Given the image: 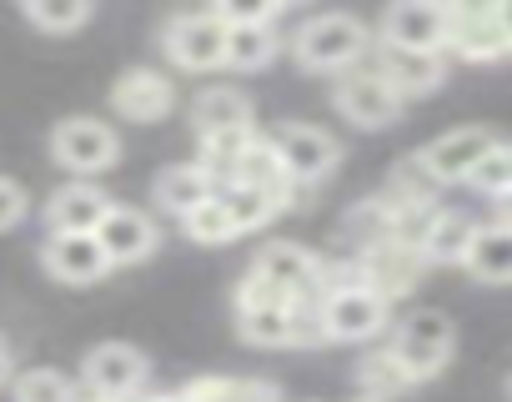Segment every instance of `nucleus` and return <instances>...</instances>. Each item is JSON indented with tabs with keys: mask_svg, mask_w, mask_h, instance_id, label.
Here are the masks:
<instances>
[{
	"mask_svg": "<svg viewBox=\"0 0 512 402\" xmlns=\"http://www.w3.org/2000/svg\"><path fill=\"white\" fill-rule=\"evenodd\" d=\"M492 21H497V31H502V41L512 46V0H502V6H492Z\"/></svg>",
	"mask_w": 512,
	"mask_h": 402,
	"instance_id": "34",
	"label": "nucleus"
},
{
	"mask_svg": "<svg viewBox=\"0 0 512 402\" xmlns=\"http://www.w3.org/2000/svg\"><path fill=\"white\" fill-rule=\"evenodd\" d=\"M11 397L16 402H81L76 397V382L56 367H31L11 382Z\"/></svg>",
	"mask_w": 512,
	"mask_h": 402,
	"instance_id": "30",
	"label": "nucleus"
},
{
	"mask_svg": "<svg viewBox=\"0 0 512 402\" xmlns=\"http://www.w3.org/2000/svg\"><path fill=\"white\" fill-rule=\"evenodd\" d=\"M507 166H512V141H507Z\"/></svg>",
	"mask_w": 512,
	"mask_h": 402,
	"instance_id": "37",
	"label": "nucleus"
},
{
	"mask_svg": "<svg viewBox=\"0 0 512 402\" xmlns=\"http://www.w3.org/2000/svg\"><path fill=\"white\" fill-rule=\"evenodd\" d=\"M136 402H141V397H136Z\"/></svg>",
	"mask_w": 512,
	"mask_h": 402,
	"instance_id": "39",
	"label": "nucleus"
},
{
	"mask_svg": "<svg viewBox=\"0 0 512 402\" xmlns=\"http://www.w3.org/2000/svg\"><path fill=\"white\" fill-rule=\"evenodd\" d=\"M467 186H477V191H482V196H492V201L512 191V166H507V141H497V146H492V151H487V156H482V161L472 166V176H467Z\"/></svg>",
	"mask_w": 512,
	"mask_h": 402,
	"instance_id": "31",
	"label": "nucleus"
},
{
	"mask_svg": "<svg viewBox=\"0 0 512 402\" xmlns=\"http://www.w3.org/2000/svg\"><path fill=\"white\" fill-rule=\"evenodd\" d=\"M292 307H246V312H236V337L246 347H292Z\"/></svg>",
	"mask_w": 512,
	"mask_h": 402,
	"instance_id": "26",
	"label": "nucleus"
},
{
	"mask_svg": "<svg viewBox=\"0 0 512 402\" xmlns=\"http://www.w3.org/2000/svg\"><path fill=\"white\" fill-rule=\"evenodd\" d=\"M181 232H186V242H196V247H226V242H236V227H231V217H226V207H221V196H206L196 212H186V217H181Z\"/></svg>",
	"mask_w": 512,
	"mask_h": 402,
	"instance_id": "29",
	"label": "nucleus"
},
{
	"mask_svg": "<svg viewBox=\"0 0 512 402\" xmlns=\"http://www.w3.org/2000/svg\"><path fill=\"white\" fill-rule=\"evenodd\" d=\"M352 257H357V267H362V282H367L377 297H387V302L407 297V292L422 282V272H427L422 252H417V247H402V242H377V247L352 252Z\"/></svg>",
	"mask_w": 512,
	"mask_h": 402,
	"instance_id": "15",
	"label": "nucleus"
},
{
	"mask_svg": "<svg viewBox=\"0 0 512 402\" xmlns=\"http://www.w3.org/2000/svg\"><path fill=\"white\" fill-rule=\"evenodd\" d=\"M51 156L56 166L71 171V181H91L121 161V136L101 116H66L51 131Z\"/></svg>",
	"mask_w": 512,
	"mask_h": 402,
	"instance_id": "4",
	"label": "nucleus"
},
{
	"mask_svg": "<svg viewBox=\"0 0 512 402\" xmlns=\"http://www.w3.org/2000/svg\"><path fill=\"white\" fill-rule=\"evenodd\" d=\"M41 262L66 287H91V282H101L111 272V262L96 247V237H76V232H51L46 247H41Z\"/></svg>",
	"mask_w": 512,
	"mask_h": 402,
	"instance_id": "17",
	"label": "nucleus"
},
{
	"mask_svg": "<svg viewBox=\"0 0 512 402\" xmlns=\"http://www.w3.org/2000/svg\"><path fill=\"white\" fill-rule=\"evenodd\" d=\"M492 146H497V131H487V126H457V131H442L437 141H427L417 151V166H422V176L432 186H457V181L472 176V166Z\"/></svg>",
	"mask_w": 512,
	"mask_h": 402,
	"instance_id": "10",
	"label": "nucleus"
},
{
	"mask_svg": "<svg viewBox=\"0 0 512 402\" xmlns=\"http://www.w3.org/2000/svg\"><path fill=\"white\" fill-rule=\"evenodd\" d=\"M0 382H11V352L0 347Z\"/></svg>",
	"mask_w": 512,
	"mask_h": 402,
	"instance_id": "36",
	"label": "nucleus"
},
{
	"mask_svg": "<svg viewBox=\"0 0 512 402\" xmlns=\"http://www.w3.org/2000/svg\"><path fill=\"white\" fill-rule=\"evenodd\" d=\"M21 16L36 31H46V36H71V31H81L96 16V6H91V0H26Z\"/></svg>",
	"mask_w": 512,
	"mask_h": 402,
	"instance_id": "27",
	"label": "nucleus"
},
{
	"mask_svg": "<svg viewBox=\"0 0 512 402\" xmlns=\"http://www.w3.org/2000/svg\"><path fill=\"white\" fill-rule=\"evenodd\" d=\"M246 307H292V297L282 287H272L262 272L246 267V277L236 282V312H246Z\"/></svg>",
	"mask_w": 512,
	"mask_h": 402,
	"instance_id": "32",
	"label": "nucleus"
},
{
	"mask_svg": "<svg viewBox=\"0 0 512 402\" xmlns=\"http://www.w3.org/2000/svg\"><path fill=\"white\" fill-rule=\"evenodd\" d=\"M472 232H477V222L467 212L437 207V217H432V227H427V237H422L417 252H422L427 267H462V257L472 247Z\"/></svg>",
	"mask_w": 512,
	"mask_h": 402,
	"instance_id": "20",
	"label": "nucleus"
},
{
	"mask_svg": "<svg viewBox=\"0 0 512 402\" xmlns=\"http://www.w3.org/2000/svg\"><path fill=\"white\" fill-rule=\"evenodd\" d=\"M161 51L176 71H196L211 76L226 66V21L206 6V11H176L161 26Z\"/></svg>",
	"mask_w": 512,
	"mask_h": 402,
	"instance_id": "3",
	"label": "nucleus"
},
{
	"mask_svg": "<svg viewBox=\"0 0 512 402\" xmlns=\"http://www.w3.org/2000/svg\"><path fill=\"white\" fill-rule=\"evenodd\" d=\"M272 146H277V156H282L292 186H302V191L322 186V181L337 171V161H342V141H337L332 131L312 126V121H287V126H277Z\"/></svg>",
	"mask_w": 512,
	"mask_h": 402,
	"instance_id": "9",
	"label": "nucleus"
},
{
	"mask_svg": "<svg viewBox=\"0 0 512 402\" xmlns=\"http://www.w3.org/2000/svg\"><path fill=\"white\" fill-rule=\"evenodd\" d=\"M176 397L181 402H282L277 382L267 377H191Z\"/></svg>",
	"mask_w": 512,
	"mask_h": 402,
	"instance_id": "23",
	"label": "nucleus"
},
{
	"mask_svg": "<svg viewBox=\"0 0 512 402\" xmlns=\"http://www.w3.org/2000/svg\"><path fill=\"white\" fill-rule=\"evenodd\" d=\"M492 207H497V217H492V222H497V227H512V191H507V196H497Z\"/></svg>",
	"mask_w": 512,
	"mask_h": 402,
	"instance_id": "35",
	"label": "nucleus"
},
{
	"mask_svg": "<svg viewBox=\"0 0 512 402\" xmlns=\"http://www.w3.org/2000/svg\"><path fill=\"white\" fill-rule=\"evenodd\" d=\"M447 56L472 61V66L512 56V46L502 41L492 21V6H447Z\"/></svg>",
	"mask_w": 512,
	"mask_h": 402,
	"instance_id": "14",
	"label": "nucleus"
},
{
	"mask_svg": "<svg viewBox=\"0 0 512 402\" xmlns=\"http://www.w3.org/2000/svg\"><path fill=\"white\" fill-rule=\"evenodd\" d=\"M151 196H156V207L166 212V217H186V212H196L206 196H216V186H211V176L196 166V161H186V166H166L161 176H156V186H151Z\"/></svg>",
	"mask_w": 512,
	"mask_h": 402,
	"instance_id": "22",
	"label": "nucleus"
},
{
	"mask_svg": "<svg viewBox=\"0 0 512 402\" xmlns=\"http://www.w3.org/2000/svg\"><path fill=\"white\" fill-rule=\"evenodd\" d=\"M357 387H362V397H377V402H392V397H402L407 387H417L412 377H407V367L387 352V342L382 347H372L362 362H357Z\"/></svg>",
	"mask_w": 512,
	"mask_h": 402,
	"instance_id": "25",
	"label": "nucleus"
},
{
	"mask_svg": "<svg viewBox=\"0 0 512 402\" xmlns=\"http://www.w3.org/2000/svg\"><path fill=\"white\" fill-rule=\"evenodd\" d=\"M151 377V362L131 342H96L81 357V382L96 402H136Z\"/></svg>",
	"mask_w": 512,
	"mask_h": 402,
	"instance_id": "5",
	"label": "nucleus"
},
{
	"mask_svg": "<svg viewBox=\"0 0 512 402\" xmlns=\"http://www.w3.org/2000/svg\"><path fill=\"white\" fill-rule=\"evenodd\" d=\"M372 41L387 51L447 56V6H437V0H397V6H387Z\"/></svg>",
	"mask_w": 512,
	"mask_h": 402,
	"instance_id": "7",
	"label": "nucleus"
},
{
	"mask_svg": "<svg viewBox=\"0 0 512 402\" xmlns=\"http://www.w3.org/2000/svg\"><path fill=\"white\" fill-rule=\"evenodd\" d=\"M317 312H322L327 342H372V337H382L392 327V302L377 297L367 282L317 297Z\"/></svg>",
	"mask_w": 512,
	"mask_h": 402,
	"instance_id": "6",
	"label": "nucleus"
},
{
	"mask_svg": "<svg viewBox=\"0 0 512 402\" xmlns=\"http://www.w3.org/2000/svg\"><path fill=\"white\" fill-rule=\"evenodd\" d=\"M462 267H467L477 282H487V287H507V282H512V227H497V222L477 227V232H472V247H467V257H462Z\"/></svg>",
	"mask_w": 512,
	"mask_h": 402,
	"instance_id": "21",
	"label": "nucleus"
},
{
	"mask_svg": "<svg viewBox=\"0 0 512 402\" xmlns=\"http://www.w3.org/2000/svg\"><path fill=\"white\" fill-rule=\"evenodd\" d=\"M216 196H221V207H226V217H231L236 237H241V232H262V227L277 217V201H272L267 191H251V186H221Z\"/></svg>",
	"mask_w": 512,
	"mask_h": 402,
	"instance_id": "28",
	"label": "nucleus"
},
{
	"mask_svg": "<svg viewBox=\"0 0 512 402\" xmlns=\"http://www.w3.org/2000/svg\"><path fill=\"white\" fill-rule=\"evenodd\" d=\"M106 212H111V196H106L96 181H66V186H56L51 201H46L51 232H76V237H91Z\"/></svg>",
	"mask_w": 512,
	"mask_h": 402,
	"instance_id": "18",
	"label": "nucleus"
},
{
	"mask_svg": "<svg viewBox=\"0 0 512 402\" xmlns=\"http://www.w3.org/2000/svg\"><path fill=\"white\" fill-rule=\"evenodd\" d=\"M26 212H31V196H26V186H21L16 176H0V232L21 227V222H26Z\"/></svg>",
	"mask_w": 512,
	"mask_h": 402,
	"instance_id": "33",
	"label": "nucleus"
},
{
	"mask_svg": "<svg viewBox=\"0 0 512 402\" xmlns=\"http://www.w3.org/2000/svg\"><path fill=\"white\" fill-rule=\"evenodd\" d=\"M282 46L297 56L302 71H332V76H342V71H352V66H362L372 56V31H367V21H357L347 11H317Z\"/></svg>",
	"mask_w": 512,
	"mask_h": 402,
	"instance_id": "1",
	"label": "nucleus"
},
{
	"mask_svg": "<svg viewBox=\"0 0 512 402\" xmlns=\"http://www.w3.org/2000/svg\"><path fill=\"white\" fill-rule=\"evenodd\" d=\"M402 101L412 96H432L447 81V56H412V51H387L372 41V61H367Z\"/></svg>",
	"mask_w": 512,
	"mask_h": 402,
	"instance_id": "16",
	"label": "nucleus"
},
{
	"mask_svg": "<svg viewBox=\"0 0 512 402\" xmlns=\"http://www.w3.org/2000/svg\"><path fill=\"white\" fill-rule=\"evenodd\" d=\"M111 106H116V116H126L136 126H156L176 111V81L156 66H131V71L116 76Z\"/></svg>",
	"mask_w": 512,
	"mask_h": 402,
	"instance_id": "11",
	"label": "nucleus"
},
{
	"mask_svg": "<svg viewBox=\"0 0 512 402\" xmlns=\"http://www.w3.org/2000/svg\"><path fill=\"white\" fill-rule=\"evenodd\" d=\"M251 272H262L292 302H317V287H322V257L307 252L302 242H287V237H277V242H267L262 252H256Z\"/></svg>",
	"mask_w": 512,
	"mask_h": 402,
	"instance_id": "12",
	"label": "nucleus"
},
{
	"mask_svg": "<svg viewBox=\"0 0 512 402\" xmlns=\"http://www.w3.org/2000/svg\"><path fill=\"white\" fill-rule=\"evenodd\" d=\"M282 51L277 26H226V66L221 71H262Z\"/></svg>",
	"mask_w": 512,
	"mask_h": 402,
	"instance_id": "24",
	"label": "nucleus"
},
{
	"mask_svg": "<svg viewBox=\"0 0 512 402\" xmlns=\"http://www.w3.org/2000/svg\"><path fill=\"white\" fill-rule=\"evenodd\" d=\"M91 237H96V247L106 252L111 267H136V262H146V257L156 252V242H161V232H156V222H151L146 212L116 207V201H111V212L101 217V227H96Z\"/></svg>",
	"mask_w": 512,
	"mask_h": 402,
	"instance_id": "13",
	"label": "nucleus"
},
{
	"mask_svg": "<svg viewBox=\"0 0 512 402\" xmlns=\"http://www.w3.org/2000/svg\"><path fill=\"white\" fill-rule=\"evenodd\" d=\"M452 347H457L452 317L437 312V307H417V312H407L402 322H392V337H387V352L407 367L412 382L437 377V372L452 362Z\"/></svg>",
	"mask_w": 512,
	"mask_h": 402,
	"instance_id": "2",
	"label": "nucleus"
},
{
	"mask_svg": "<svg viewBox=\"0 0 512 402\" xmlns=\"http://www.w3.org/2000/svg\"><path fill=\"white\" fill-rule=\"evenodd\" d=\"M357 402H377V397H357Z\"/></svg>",
	"mask_w": 512,
	"mask_h": 402,
	"instance_id": "38",
	"label": "nucleus"
},
{
	"mask_svg": "<svg viewBox=\"0 0 512 402\" xmlns=\"http://www.w3.org/2000/svg\"><path fill=\"white\" fill-rule=\"evenodd\" d=\"M191 131L201 136H226V131H251V96L241 86H206L191 101Z\"/></svg>",
	"mask_w": 512,
	"mask_h": 402,
	"instance_id": "19",
	"label": "nucleus"
},
{
	"mask_svg": "<svg viewBox=\"0 0 512 402\" xmlns=\"http://www.w3.org/2000/svg\"><path fill=\"white\" fill-rule=\"evenodd\" d=\"M332 106H337V116L342 121H352L357 131H382V126H392L397 116H402V96L362 61V66H352V71H342L337 76V86H332Z\"/></svg>",
	"mask_w": 512,
	"mask_h": 402,
	"instance_id": "8",
	"label": "nucleus"
}]
</instances>
